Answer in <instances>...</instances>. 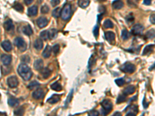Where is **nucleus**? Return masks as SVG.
Segmentation results:
<instances>
[{
  "instance_id": "34",
  "label": "nucleus",
  "mask_w": 155,
  "mask_h": 116,
  "mask_svg": "<svg viewBox=\"0 0 155 116\" xmlns=\"http://www.w3.org/2000/svg\"><path fill=\"white\" fill-rule=\"evenodd\" d=\"M122 38L124 40H127L129 38H130V33L129 32L126 30H122Z\"/></svg>"
},
{
  "instance_id": "23",
  "label": "nucleus",
  "mask_w": 155,
  "mask_h": 116,
  "mask_svg": "<svg viewBox=\"0 0 155 116\" xmlns=\"http://www.w3.org/2000/svg\"><path fill=\"white\" fill-rule=\"evenodd\" d=\"M78 5H79L81 8L85 9V8H86V7H88V6L89 5L90 1H89V0H78Z\"/></svg>"
},
{
  "instance_id": "28",
  "label": "nucleus",
  "mask_w": 155,
  "mask_h": 116,
  "mask_svg": "<svg viewBox=\"0 0 155 116\" xmlns=\"http://www.w3.org/2000/svg\"><path fill=\"white\" fill-rule=\"evenodd\" d=\"M57 36V30L56 29H51L49 31V39L54 40Z\"/></svg>"
},
{
  "instance_id": "31",
  "label": "nucleus",
  "mask_w": 155,
  "mask_h": 116,
  "mask_svg": "<svg viewBox=\"0 0 155 116\" xmlns=\"http://www.w3.org/2000/svg\"><path fill=\"white\" fill-rule=\"evenodd\" d=\"M61 9L59 7H57L54 10H53L52 15L54 18H58L59 16H61Z\"/></svg>"
},
{
  "instance_id": "47",
  "label": "nucleus",
  "mask_w": 155,
  "mask_h": 116,
  "mask_svg": "<svg viewBox=\"0 0 155 116\" xmlns=\"http://www.w3.org/2000/svg\"><path fill=\"white\" fill-rule=\"evenodd\" d=\"M33 1H34V0H24V2H25V4H26V5H30V4H31V3L33 2Z\"/></svg>"
},
{
  "instance_id": "21",
  "label": "nucleus",
  "mask_w": 155,
  "mask_h": 116,
  "mask_svg": "<svg viewBox=\"0 0 155 116\" xmlns=\"http://www.w3.org/2000/svg\"><path fill=\"white\" fill-rule=\"evenodd\" d=\"M23 33H24L25 35H26V36H31V35H33V33H34V32H33V30H32V28H31V26H29V25L23 27Z\"/></svg>"
},
{
  "instance_id": "49",
  "label": "nucleus",
  "mask_w": 155,
  "mask_h": 116,
  "mask_svg": "<svg viewBox=\"0 0 155 116\" xmlns=\"http://www.w3.org/2000/svg\"><path fill=\"white\" fill-rule=\"evenodd\" d=\"M0 96H1V95H0Z\"/></svg>"
},
{
  "instance_id": "46",
  "label": "nucleus",
  "mask_w": 155,
  "mask_h": 116,
  "mask_svg": "<svg viewBox=\"0 0 155 116\" xmlns=\"http://www.w3.org/2000/svg\"><path fill=\"white\" fill-rule=\"evenodd\" d=\"M151 3V0H143V4L146 5H150Z\"/></svg>"
},
{
  "instance_id": "4",
  "label": "nucleus",
  "mask_w": 155,
  "mask_h": 116,
  "mask_svg": "<svg viewBox=\"0 0 155 116\" xmlns=\"http://www.w3.org/2000/svg\"><path fill=\"white\" fill-rule=\"evenodd\" d=\"M14 44L21 51H25L26 49V44L25 43V41L23 40V39H22L21 37H17L14 40Z\"/></svg>"
},
{
  "instance_id": "35",
  "label": "nucleus",
  "mask_w": 155,
  "mask_h": 116,
  "mask_svg": "<svg viewBox=\"0 0 155 116\" xmlns=\"http://www.w3.org/2000/svg\"><path fill=\"white\" fill-rule=\"evenodd\" d=\"M126 100V95H120V96L118 97L117 101H116V103H117V104H120V103L124 102Z\"/></svg>"
},
{
  "instance_id": "3",
  "label": "nucleus",
  "mask_w": 155,
  "mask_h": 116,
  "mask_svg": "<svg viewBox=\"0 0 155 116\" xmlns=\"http://www.w3.org/2000/svg\"><path fill=\"white\" fill-rule=\"evenodd\" d=\"M102 106H103V111L104 115L108 114L113 109V104L109 100H104L102 102Z\"/></svg>"
},
{
  "instance_id": "14",
  "label": "nucleus",
  "mask_w": 155,
  "mask_h": 116,
  "mask_svg": "<svg viewBox=\"0 0 155 116\" xmlns=\"http://www.w3.org/2000/svg\"><path fill=\"white\" fill-rule=\"evenodd\" d=\"M2 47L3 48V50H6V52H10L12 50V44L9 40H5L3 41L2 43Z\"/></svg>"
},
{
  "instance_id": "5",
  "label": "nucleus",
  "mask_w": 155,
  "mask_h": 116,
  "mask_svg": "<svg viewBox=\"0 0 155 116\" xmlns=\"http://www.w3.org/2000/svg\"><path fill=\"white\" fill-rule=\"evenodd\" d=\"M120 69L125 73L132 74V73H133L135 71L136 67L134 66L133 64H130V63H127V64H125L122 67H120Z\"/></svg>"
},
{
  "instance_id": "40",
  "label": "nucleus",
  "mask_w": 155,
  "mask_h": 116,
  "mask_svg": "<svg viewBox=\"0 0 155 116\" xmlns=\"http://www.w3.org/2000/svg\"><path fill=\"white\" fill-rule=\"evenodd\" d=\"M127 2L130 7H137V1L135 0H127Z\"/></svg>"
},
{
  "instance_id": "43",
  "label": "nucleus",
  "mask_w": 155,
  "mask_h": 116,
  "mask_svg": "<svg viewBox=\"0 0 155 116\" xmlns=\"http://www.w3.org/2000/svg\"><path fill=\"white\" fill-rule=\"evenodd\" d=\"M51 5L53 7H56L57 5L60 4V0H51Z\"/></svg>"
},
{
  "instance_id": "38",
  "label": "nucleus",
  "mask_w": 155,
  "mask_h": 116,
  "mask_svg": "<svg viewBox=\"0 0 155 116\" xmlns=\"http://www.w3.org/2000/svg\"><path fill=\"white\" fill-rule=\"evenodd\" d=\"M23 113H24V111H23V108H19L14 112V114L16 115H23Z\"/></svg>"
},
{
  "instance_id": "32",
  "label": "nucleus",
  "mask_w": 155,
  "mask_h": 116,
  "mask_svg": "<svg viewBox=\"0 0 155 116\" xmlns=\"http://www.w3.org/2000/svg\"><path fill=\"white\" fill-rule=\"evenodd\" d=\"M146 37L147 39H154L155 37V30L154 29L150 30L147 33H146Z\"/></svg>"
},
{
  "instance_id": "15",
  "label": "nucleus",
  "mask_w": 155,
  "mask_h": 116,
  "mask_svg": "<svg viewBox=\"0 0 155 116\" xmlns=\"http://www.w3.org/2000/svg\"><path fill=\"white\" fill-rule=\"evenodd\" d=\"M34 68L35 70L40 71L44 68V61L40 59H37L34 61Z\"/></svg>"
},
{
  "instance_id": "26",
  "label": "nucleus",
  "mask_w": 155,
  "mask_h": 116,
  "mask_svg": "<svg viewBox=\"0 0 155 116\" xmlns=\"http://www.w3.org/2000/svg\"><path fill=\"white\" fill-rule=\"evenodd\" d=\"M154 45H148V46H147L145 48H144V50L143 51V55H147V54H148V53H151L152 52V50L154 49Z\"/></svg>"
},
{
  "instance_id": "11",
  "label": "nucleus",
  "mask_w": 155,
  "mask_h": 116,
  "mask_svg": "<svg viewBox=\"0 0 155 116\" xmlns=\"http://www.w3.org/2000/svg\"><path fill=\"white\" fill-rule=\"evenodd\" d=\"M105 39L110 43H113V41L115 40L116 39V35L115 33L112 31H107L105 33Z\"/></svg>"
},
{
  "instance_id": "45",
  "label": "nucleus",
  "mask_w": 155,
  "mask_h": 116,
  "mask_svg": "<svg viewBox=\"0 0 155 116\" xmlns=\"http://www.w3.org/2000/svg\"><path fill=\"white\" fill-rule=\"evenodd\" d=\"M150 21L152 24L155 25V14H152L150 17Z\"/></svg>"
},
{
  "instance_id": "18",
  "label": "nucleus",
  "mask_w": 155,
  "mask_h": 116,
  "mask_svg": "<svg viewBox=\"0 0 155 116\" xmlns=\"http://www.w3.org/2000/svg\"><path fill=\"white\" fill-rule=\"evenodd\" d=\"M40 73H41V75L43 76L44 78H49L51 75V70L49 68H47V67L43 68L40 70Z\"/></svg>"
},
{
  "instance_id": "10",
  "label": "nucleus",
  "mask_w": 155,
  "mask_h": 116,
  "mask_svg": "<svg viewBox=\"0 0 155 116\" xmlns=\"http://www.w3.org/2000/svg\"><path fill=\"white\" fill-rule=\"evenodd\" d=\"M3 26L7 32L13 30V29H14V25H13V23L11 19H9V20L6 21L3 24Z\"/></svg>"
},
{
  "instance_id": "16",
  "label": "nucleus",
  "mask_w": 155,
  "mask_h": 116,
  "mask_svg": "<svg viewBox=\"0 0 155 116\" xmlns=\"http://www.w3.org/2000/svg\"><path fill=\"white\" fill-rule=\"evenodd\" d=\"M34 48L36 50H42L43 47H44V43H43L42 40L41 39H36L35 40L34 43Z\"/></svg>"
},
{
  "instance_id": "39",
  "label": "nucleus",
  "mask_w": 155,
  "mask_h": 116,
  "mask_svg": "<svg viewBox=\"0 0 155 116\" xmlns=\"http://www.w3.org/2000/svg\"><path fill=\"white\" fill-rule=\"evenodd\" d=\"M115 82L116 84L118 85V86H122L124 83H125V81H124V80H123V78H118V79H116V81H115Z\"/></svg>"
},
{
  "instance_id": "2",
  "label": "nucleus",
  "mask_w": 155,
  "mask_h": 116,
  "mask_svg": "<svg viewBox=\"0 0 155 116\" xmlns=\"http://www.w3.org/2000/svg\"><path fill=\"white\" fill-rule=\"evenodd\" d=\"M71 5L69 4V3H67L64 5L63 9H61V17L63 20L65 21H67L70 19V18L71 16V13H72V11H71Z\"/></svg>"
},
{
  "instance_id": "48",
  "label": "nucleus",
  "mask_w": 155,
  "mask_h": 116,
  "mask_svg": "<svg viewBox=\"0 0 155 116\" xmlns=\"http://www.w3.org/2000/svg\"><path fill=\"white\" fill-rule=\"evenodd\" d=\"M114 115L120 116V115H121V113H120V112H116V113L114 114Z\"/></svg>"
},
{
  "instance_id": "7",
  "label": "nucleus",
  "mask_w": 155,
  "mask_h": 116,
  "mask_svg": "<svg viewBox=\"0 0 155 116\" xmlns=\"http://www.w3.org/2000/svg\"><path fill=\"white\" fill-rule=\"evenodd\" d=\"M143 26L140 24H137L135 26H133V27L131 30V33L132 34L137 36V35H140L142 34V33L143 32Z\"/></svg>"
},
{
  "instance_id": "25",
  "label": "nucleus",
  "mask_w": 155,
  "mask_h": 116,
  "mask_svg": "<svg viewBox=\"0 0 155 116\" xmlns=\"http://www.w3.org/2000/svg\"><path fill=\"white\" fill-rule=\"evenodd\" d=\"M8 103H9V105L11 106V107H15L19 104V100L17 99V98H10L9 101H8Z\"/></svg>"
},
{
  "instance_id": "17",
  "label": "nucleus",
  "mask_w": 155,
  "mask_h": 116,
  "mask_svg": "<svg viewBox=\"0 0 155 116\" xmlns=\"http://www.w3.org/2000/svg\"><path fill=\"white\" fill-rule=\"evenodd\" d=\"M135 92V87L133 86V85H130V86H127L124 91H123V93L124 95H132Z\"/></svg>"
},
{
  "instance_id": "29",
  "label": "nucleus",
  "mask_w": 155,
  "mask_h": 116,
  "mask_svg": "<svg viewBox=\"0 0 155 116\" xmlns=\"http://www.w3.org/2000/svg\"><path fill=\"white\" fill-rule=\"evenodd\" d=\"M39 85H40L39 82H37V81H34L30 82V83L28 84V87H28L30 90H34L35 88L38 87Z\"/></svg>"
},
{
  "instance_id": "24",
  "label": "nucleus",
  "mask_w": 155,
  "mask_h": 116,
  "mask_svg": "<svg viewBox=\"0 0 155 116\" xmlns=\"http://www.w3.org/2000/svg\"><path fill=\"white\" fill-rule=\"evenodd\" d=\"M52 90L55 91H60L62 90V86L61 85V84L59 82H54L51 84V86Z\"/></svg>"
},
{
  "instance_id": "1",
  "label": "nucleus",
  "mask_w": 155,
  "mask_h": 116,
  "mask_svg": "<svg viewBox=\"0 0 155 116\" xmlns=\"http://www.w3.org/2000/svg\"><path fill=\"white\" fill-rule=\"evenodd\" d=\"M17 71L19 76L24 81H29L33 76V73H32L31 69L26 64H21L18 67Z\"/></svg>"
},
{
  "instance_id": "8",
  "label": "nucleus",
  "mask_w": 155,
  "mask_h": 116,
  "mask_svg": "<svg viewBox=\"0 0 155 116\" xmlns=\"http://www.w3.org/2000/svg\"><path fill=\"white\" fill-rule=\"evenodd\" d=\"M44 95H45L44 91L40 88V89H37V90L34 91L32 94V96L34 99L40 100L44 97Z\"/></svg>"
},
{
  "instance_id": "6",
  "label": "nucleus",
  "mask_w": 155,
  "mask_h": 116,
  "mask_svg": "<svg viewBox=\"0 0 155 116\" xmlns=\"http://www.w3.org/2000/svg\"><path fill=\"white\" fill-rule=\"evenodd\" d=\"M7 84L11 88L17 87L19 84V81L16 76H11L7 79Z\"/></svg>"
},
{
  "instance_id": "22",
  "label": "nucleus",
  "mask_w": 155,
  "mask_h": 116,
  "mask_svg": "<svg viewBox=\"0 0 155 116\" xmlns=\"http://www.w3.org/2000/svg\"><path fill=\"white\" fill-rule=\"evenodd\" d=\"M60 100V96L57 95H52L51 97L47 99V103H50V104H56L58 101Z\"/></svg>"
},
{
  "instance_id": "12",
  "label": "nucleus",
  "mask_w": 155,
  "mask_h": 116,
  "mask_svg": "<svg viewBox=\"0 0 155 116\" xmlns=\"http://www.w3.org/2000/svg\"><path fill=\"white\" fill-rule=\"evenodd\" d=\"M1 60H2V62L4 65H9L12 61V57L9 55L3 54V55L1 56Z\"/></svg>"
},
{
  "instance_id": "27",
  "label": "nucleus",
  "mask_w": 155,
  "mask_h": 116,
  "mask_svg": "<svg viewBox=\"0 0 155 116\" xmlns=\"http://www.w3.org/2000/svg\"><path fill=\"white\" fill-rule=\"evenodd\" d=\"M103 26L106 29H110L113 27V23L110 20V19H105L104 21Z\"/></svg>"
},
{
  "instance_id": "36",
  "label": "nucleus",
  "mask_w": 155,
  "mask_h": 116,
  "mask_svg": "<svg viewBox=\"0 0 155 116\" xmlns=\"http://www.w3.org/2000/svg\"><path fill=\"white\" fill-rule=\"evenodd\" d=\"M50 9H49V6L47 5H44L42 7H41V13H44V14H46L49 12Z\"/></svg>"
},
{
  "instance_id": "42",
  "label": "nucleus",
  "mask_w": 155,
  "mask_h": 116,
  "mask_svg": "<svg viewBox=\"0 0 155 116\" xmlns=\"http://www.w3.org/2000/svg\"><path fill=\"white\" fill-rule=\"evenodd\" d=\"M93 33H94L95 36L96 38H98V36H99V26H96L94 28Z\"/></svg>"
},
{
  "instance_id": "30",
  "label": "nucleus",
  "mask_w": 155,
  "mask_h": 116,
  "mask_svg": "<svg viewBox=\"0 0 155 116\" xmlns=\"http://www.w3.org/2000/svg\"><path fill=\"white\" fill-rule=\"evenodd\" d=\"M40 38H41L42 40H47L49 39V31H47V30L42 31V32L40 33Z\"/></svg>"
},
{
  "instance_id": "33",
  "label": "nucleus",
  "mask_w": 155,
  "mask_h": 116,
  "mask_svg": "<svg viewBox=\"0 0 155 116\" xmlns=\"http://www.w3.org/2000/svg\"><path fill=\"white\" fill-rule=\"evenodd\" d=\"M13 8H14L17 11H18V12H20V13H23V6L20 3H19V2H17V3L14 4Z\"/></svg>"
},
{
  "instance_id": "9",
  "label": "nucleus",
  "mask_w": 155,
  "mask_h": 116,
  "mask_svg": "<svg viewBox=\"0 0 155 116\" xmlns=\"http://www.w3.org/2000/svg\"><path fill=\"white\" fill-rule=\"evenodd\" d=\"M36 24L40 28H44L48 24V19L46 17H40L36 20Z\"/></svg>"
},
{
  "instance_id": "13",
  "label": "nucleus",
  "mask_w": 155,
  "mask_h": 116,
  "mask_svg": "<svg viewBox=\"0 0 155 116\" xmlns=\"http://www.w3.org/2000/svg\"><path fill=\"white\" fill-rule=\"evenodd\" d=\"M37 13H38V8L36 5H33L28 9L27 14L29 16H35L37 15Z\"/></svg>"
},
{
  "instance_id": "41",
  "label": "nucleus",
  "mask_w": 155,
  "mask_h": 116,
  "mask_svg": "<svg viewBox=\"0 0 155 116\" xmlns=\"http://www.w3.org/2000/svg\"><path fill=\"white\" fill-rule=\"evenodd\" d=\"M21 60L24 63H29L30 61V58L29 56L26 55V56H23V57H21Z\"/></svg>"
},
{
  "instance_id": "37",
  "label": "nucleus",
  "mask_w": 155,
  "mask_h": 116,
  "mask_svg": "<svg viewBox=\"0 0 155 116\" xmlns=\"http://www.w3.org/2000/svg\"><path fill=\"white\" fill-rule=\"evenodd\" d=\"M53 53L55 54V55H57L58 53H59V51H60V46H59V44H56V45H54V47H53Z\"/></svg>"
},
{
  "instance_id": "19",
  "label": "nucleus",
  "mask_w": 155,
  "mask_h": 116,
  "mask_svg": "<svg viewBox=\"0 0 155 116\" xmlns=\"http://www.w3.org/2000/svg\"><path fill=\"white\" fill-rule=\"evenodd\" d=\"M124 4L122 2V1L121 0H115L113 2V8L115 9H120L123 7Z\"/></svg>"
},
{
  "instance_id": "20",
  "label": "nucleus",
  "mask_w": 155,
  "mask_h": 116,
  "mask_svg": "<svg viewBox=\"0 0 155 116\" xmlns=\"http://www.w3.org/2000/svg\"><path fill=\"white\" fill-rule=\"evenodd\" d=\"M51 47L50 46H47L44 50L43 51V53H42L43 57L44 58H49L51 55Z\"/></svg>"
},
{
  "instance_id": "44",
  "label": "nucleus",
  "mask_w": 155,
  "mask_h": 116,
  "mask_svg": "<svg viewBox=\"0 0 155 116\" xmlns=\"http://www.w3.org/2000/svg\"><path fill=\"white\" fill-rule=\"evenodd\" d=\"M88 115L91 116H98L99 115V112L95 110H92L88 113Z\"/></svg>"
}]
</instances>
